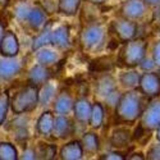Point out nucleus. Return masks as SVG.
I'll list each match as a JSON object with an SVG mask.
<instances>
[{"label": "nucleus", "instance_id": "obj_28", "mask_svg": "<svg viewBox=\"0 0 160 160\" xmlns=\"http://www.w3.org/2000/svg\"><path fill=\"white\" fill-rule=\"evenodd\" d=\"M35 151H36L37 158L45 159V160H51V159H55V156H57V146L52 143H40L38 149Z\"/></svg>", "mask_w": 160, "mask_h": 160}, {"label": "nucleus", "instance_id": "obj_17", "mask_svg": "<svg viewBox=\"0 0 160 160\" xmlns=\"http://www.w3.org/2000/svg\"><path fill=\"white\" fill-rule=\"evenodd\" d=\"M91 108H92V104L86 98H79V99L74 100L72 110L74 113L76 119L79 123H88Z\"/></svg>", "mask_w": 160, "mask_h": 160}, {"label": "nucleus", "instance_id": "obj_14", "mask_svg": "<svg viewBox=\"0 0 160 160\" xmlns=\"http://www.w3.org/2000/svg\"><path fill=\"white\" fill-rule=\"evenodd\" d=\"M73 104H74V99L72 98V95L68 91H60L59 94L54 98V104H52V108L57 114H62V115H67L72 109H73Z\"/></svg>", "mask_w": 160, "mask_h": 160}, {"label": "nucleus", "instance_id": "obj_6", "mask_svg": "<svg viewBox=\"0 0 160 160\" xmlns=\"http://www.w3.org/2000/svg\"><path fill=\"white\" fill-rule=\"evenodd\" d=\"M142 95L148 98H156L160 95V77L152 71H148L140 77L138 83Z\"/></svg>", "mask_w": 160, "mask_h": 160}, {"label": "nucleus", "instance_id": "obj_18", "mask_svg": "<svg viewBox=\"0 0 160 160\" xmlns=\"http://www.w3.org/2000/svg\"><path fill=\"white\" fill-rule=\"evenodd\" d=\"M83 149L79 141H71L60 149V159L63 160H78L83 156Z\"/></svg>", "mask_w": 160, "mask_h": 160}, {"label": "nucleus", "instance_id": "obj_31", "mask_svg": "<svg viewBox=\"0 0 160 160\" xmlns=\"http://www.w3.org/2000/svg\"><path fill=\"white\" fill-rule=\"evenodd\" d=\"M146 158L150 160H160V141H159V143L152 145L149 149L148 154H146Z\"/></svg>", "mask_w": 160, "mask_h": 160}, {"label": "nucleus", "instance_id": "obj_43", "mask_svg": "<svg viewBox=\"0 0 160 160\" xmlns=\"http://www.w3.org/2000/svg\"><path fill=\"white\" fill-rule=\"evenodd\" d=\"M158 74H159V77H160V72H159V73H158Z\"/></svg>", "mask_w": 160, "mask_h": 160}, {"label": "nucleus", "instance_id": "obj_25", "mask_svg": "<svg viewBox=\"0 0 160 160\" xmlns=\"http://www.w3.org/2000/svg\"><path fill=\"white\" fill-rule=\"evenodd\" d=\"M55 86L50 83L49 81L42 85V87L38 90V104L40 105H48L55 98Z\"/></svg>", "mask_w": 160, "mask_h": 160}, {"label": "nucleus", "instance_id": "obj_39", "mask_svg": "<svg viewBox=\"0 0 160 160\" xmlns=\"http://www.w3.org/2000/svg\"><path fill=\"white\" fill-rule=\"evenodd\" d=\"M88 2L94 3V4H102V3H105V2H106V0H88Z\"/></svg>", "mask_w": 160, "mask_h": 160}, {"label": "nucleus", "instance_id": "obj_13", "mask_svg": "<svg viewBox=\"0 0 160 160\" xmlns=\"http://www.w3.org/2000/svg\"><path fill=\"white\" fill-rule=\"evenodd\" d=\"M73 129H74V126L71 119L67 115L58 114V117H55L54 119V127H52L51 135L59 140H64L72 135Z\"/></svg>", "mask_w": 160, "mask_h": 160}, {"label": "nucleus", "instance_id": "obj_1", "mask_svg": "<svg viewBox=\"0 0 160 160\" xmlns=\"http://www.w3.org/2000/svg\"><path fill=\"white\" fill-rule=\"evenodd\" d=\"M142 92L131 90L122 94L115 105V115L126 123H135L142 113Z\"/></svg>", "mask_w": 160, "mask_h": 160}, {"label": "nucleus", "instance_id": "obj_15", "mask_svg": "<svg viewBox=\"0 0 160 160\" xmlns=\"http://www.w3.org/2000/svg\"><path fill=\"white\" fill-rule=\"evenodd\" d=\"M95 91L96 94L101 98V99H106L109 98L112 94H114L115 91H118L117 85H115V79L110 76V74H104L101 76L95 85Z\"/></svg>", "mask_w": 160, "mask_h": 160}, {"label": "nucleus", "instance_id": "obj_37", "mask_svg": "<svg viewBox=\"0 0 160 160\" xmlns=\"http://www.w3.org/2000/svg\"><path fill=\"white\" fill-rule=\"evenodd\" d=\"M127 159L128 160H143V159H146V156H143L142 152H133L129 156H127Z\"/></svg>", "mask_w": 160, "mask_h": 160}, {"label": "nucleus", "instance_id": "obj_35", "mask_svg": "<svg viewBox=\"0 0 160 160\" xmlns=\"http://www.w3.org/2000/svg\"><path fill=\"white\" fill-rule=\"evenodd\" d=\"M102 160H124V156L119 152H108V154H104L101 156Z\"/></svg>", "mask_w": 160, "mask_h": 160}, {"label": "nucleus", "instance_id": "obj_33", "mask_svg": "<svg viewBox=\"0 0 160 160\" xmlns=\"http://www.w3.org/2000/svg\"><path fill=\"white\" fill-rule=\"evenodd\" d=\"M138 65H140L141 69H143V71H146V72H148V71H152L155 67H156V64H155V62H154L152 59L146 58V57L141 60V63H140Z\"/></svg>", "mask_w": 160, "mask_h": 160}, {"label": "nucleus", "instance_id": "obj_19", "mask_svg": "<svg viewBox=\"0 0 160 160\" xmlns=\"http://www.w3.org/2000/svg\"><path fill=\"white\" fill-rule=\"evenodd\" d=\"M36 55H35V59L38 64H42V65H51V64H55L58 60H59V52L52 50L50 48H46V46H42L37 50H35Z\"/></svg>", "mask_w": 160, "mask_h": 160}, {"label": "nucleus", "instance_id": "obj_2", "mask_svg": "<svg viewBox=\"0 0 160 160\" xmlns=\"http://www.w3.org/2000/svg\"><path fill=\"white\" fill-rule=\"evenodd\" d=\"M14 17L21 23H27L35 31L41 30L46 24V9L40 4H31L28 2H21L14 7Z\"/></svg>", "mask_w": 160, "mask_h": 160}, {"label": "nucleus", "instance_id": "obj_36", "mask_svg": "<svg viewBox=\"0 0 160 160\" xmlns=\"http://www.w3.org/2000/svg\"><path fill=\"white\" fill-rule=\"evenodd\" d=\"M22 159H26V160H33V159H37L36 156V151L33 149H26L22 154Z\"/></svg>", "mask_w": 160, "mask_h": 160}, {"label": "nucleus", "instance_id": "obj_27", "mask_svg": "<svg viewBox=\"0 0 160 160\" xmlns=\"http://www.w3.org/2000/svg\"><path fill=\"white\" fill-rule=\"evenodd\" d=\"M82 0H58V10L65 16H74Z\"/></svg>", "mask_w": 160, "mask_h": 160}, {"label": "nucleus", "instance_id": "obj_41", "mask_svg": "<svg viewBox=\"0 0 160 160\" xmlns=\"http://www.w3.org/2000/svg\"><path fill=\"white\" fill-rule=\"evenodd\" d=\"M3 33H4V26H3V23H0V38H2Z\"/></svg>", "mask_w": 160, "mask_h": 160}, {"label": "nucleus", "instance_id": "obj_22", "mask_svg": "<svg viewBox=\"0 0 160 160\" xmlns=\"http://www.w3.org/2000/svg\"><path fill=\"white\" fill-rule=\"evenodd\" d=\"M140 77H141V74L136 71L123 72L121 76H119V83L127 90H135L136 87H138Z\"/></svg>", "mask_w": 160, "mask_h": 160}, {"label": "nucleus", "instance_id": "obj_8", "mask_svg": "<svg viewBox=\"0 0 160 160\" xmlns=\"http://www.w3.org/2000/svg\"><path fill=\"white\" fill-rule=\"evenodd\" d=\"M23 68V63L17 57H3L0 58V79L9 81L17 77Z\"/></svg>", "mask_w": 160, "mask_h": 160}, {"label": "nucleus", "instance_id": "obj_10", "mask_svg": "<svg viewBox=\"0 0 160 160\" xmlns=\"http://www.w3.org/2000/svg\"><path fill=\"white\" fill-rule=\"evenodd\" d=\"M146 14V3L143 0H127L121 8V16L131 21H140Z\"/></svg>", "mask_w": 160, "mask_h": 160}, {"label": "nucleus", "instance_id": "obj_3", "mask_svg": "<svg viewBox=\"0 0 160 160\" xmlns=\"http://www.w3.org/2000/svg\"><path fill=\"white\" fill-rule=\"evenodd\" d=\"M106 30L101 23H88L81 31L79 41L86 51H98L105 45Z\"/></svg>", "mask_w": 160, "mask_h": 160}, {"label": "nucleus", "instance_id": "obj_9", "mask_svg": "<svg viewBox=\"0 0 160 160\" xmlns=\"http://www.w3.org/2000/svg\"><path fill=\"white\" fill-rule=\"evenodd\" d=\"M113 31L118 36L121 41L126 42L128 40H132L136 37L137 33V24L135 21H131L127 18H119L113 22Z\"/></svg>", "mask_w": 160, "mask_h": 160}, {"label": "nucleus", "instance_id": "obj_26", "mask_svg": "<svg viewBox=\"0 0 160 160\" xmlns=\"http://www.w3.org/2000/svg\"><path fill=\"white\" fill-rule=\"evenodd\" d=\"M131 140V135L129 132L124 128H118L112 133V137H110V143L114 146V148H124V146L128 145Z\"/></svg>", "mask_w": 160, "mask_h": 160}, {"label": "nucleus", "instance_id": "obj_21", "mask_svg": "<svg viewBox=\"0 0 160 160\" xmlns=\"http://www.w3.org/2000/svg\"><path fill=\"white\" fill-rule=\"evenodd\" d=\"M79 142H81V145H82L83 152L94 154V152L99 151V149H100L99 137H98L96 133H94V132H87V133H85Z\"/></svg>", "mask_w": 160, "mask_h": 160}, {"label": "nucleus", "instance_id": "obj_34", "mask_svg": "<svg viewBox=\"0 0 160 160\" xmlns=\"http://www.w3.org/2000/svg\"><path fill=\"white\" fill-rule=\"evenodd\" d=\"M152 60L155 62L156 67L160 68V41H158L152 48Z\"/></svg>", "mask_w": 160, "mask_h": 160}, {"label": "nucleus", "instance_id": "obj_42", "mask_svg": "<svg viewBox=\"0 0 160 160\" xmlns=\"http://www.w3.org/2000/svg\"><path fill=\"white\" fill-rule=\"evenodd\" d=\"M9 0H0V5H7Z\"/></svg>", "mask_w": 160, "mask_h": 160}, {"label": "nucleus", "instance_id": "obj_32", "mask_svg": "<svg viewBox=\"0 0 160 160\" xmlns=\"http://www.w3.org/2000/svg\"><path fill=\"white\" fill-rule=\"evenodd\" d=\"M14 135H16V138L18 141H24L27 140L30 133H28V129H27V126H21V127H17L14 129Z\"/></svg>", "mask_w": 160, "mask_h": 160}, {"label": "nucleus", "instance_id": "obj_24", "mask_svg": "<svg viewBox=\"0 0 160 160\" xmlns=\"http://www.w3.org/2000/svg\"><path fill=\"white\" fill-rule=\"evenodd\" d=\"M51 23L45 24L44 27L41 28V31L38 32V35L33 38L32 41V50H37L42 46H46L50 44V33H51Z\"/></svg>", "mask_w": 160, "mask_h": 160}, {"label": "nucleus", "instance_id": "obj_20", "mask_svg": "<svg viewBox=\"0 0 160 160\" xmlns=\"http://www.w3.org/2000/svg\"><path fill=\"white\" fill-rule=\"evenodd\" d=\"M54 119H55V115L49 110L44 112L41 115L38 117L37 123H36V129H37V132L40 133V135L41 136L51 135L52 127H54Z\"/></svg>", "mask_w": 160, "mask_h": 160}, {"label": "nucleus", "instance_id": "obj_4", "mask_svg": "<svg viewBox=\"0 0 160 160\" xmlns=\"http://www.w3.org/2000/svg\"><path fill=\"white\" fill-rule=\"evenodd\" d=\"M38 104V88L33 85H27L13 96L10 108L13 113L21 115L23 113L32 112Z\"/></svg>", "mask_w": 160, "mask_h": 160}, {"label": "nucleus", "instance_id": "obj_30", "mask_svg": "<svg viewBox=\"0 0 160 160\" xmlns=\"http://www.w3.org/2000/svg\"><path fill=\"white\" fill-rule=\"evenodd\" d=\"M9 106H10V101H9L8 92L0 94V126H2L5 121L8 110H9Z\"/></svg>", "mask_w": 160, "mask_h": 160}, {"label": "nucleus", "instance_id": "obj_40", "mask_svg": "<svg viewBox=\"0 0 160 160\" xmlns=\"http://www.w3.org/2000/svg\"><path fill=\"white\" fill-rule=\"evenodd\" d=\"M156 138H158V141H160V124L156 128Z\"/></svg>", "mask_w": 160, "mask_h": 160}, {"label": "nucleus", "instance_id": "obj_23", "mask_svg": "<svg viewBox=\"0 0 160 160\" xmlns=\"http://www.w3.org/2000/svg\"><path fill=\"white\" fill-rule=\"evenodd\" d=\"M104 115H105L104 106L100 102L92 104L91 114H90V119H88V124L92 128H100L102 122H104Z\"/></svg>", "mask_w": 160, "mask_h": 160}, {"label": "nucleus", "instance_id": "obj_7", "mask_svg": "<svg viewBox=\"0 0 160 160\" xmlns=\"http://www.w3.org/2000/svg\"><path fill=\"white\" fill-rule=\"evenodd\" d=\"M141 126L145 129L154 131L160 124V100L151 101L141 113Z\"/></svg>", "mask_w": 160, "mask_h": 160}, {"label": "nucleus", "instance_id": "obj_38", "mask_svg": "<svg viewBox=\"0 0 160 160\" xmlns=\"http://www.w3.org/2000/svg\"><path fill=\"white\" fill-rule=\"evenodd\" d=\"M143 2L149 5H160V0H143Z\"/></svg>", "mask_w": 160, "mask_h": 160}, {"label": "nucleus", "instance_id": "obj_11", "mask_svg": "<svg viewBox=\"0 0 160 160\" xmlns=\"http://www.w3.org/2000/svg\"><path fill=\"white\" fill-rule=\"evenodd\" d=\"M19 52V40L13 31H4L0 38V54L3 57H17Z\"/></svg>", "mask_w": 160, "mask_h": 160}, {"label": "nucleus", "instance_id": "obj_29", "mask_svg": "<svg viewBox=\"0 0 160 160\" xmlns=\"http://www.w3.org/2000/svg\"><path fill=\"white\" fill-rule=\"evenodd\" d=\"M18 151L10 142H0V160H17Z\"/></svg>", "mask_w": 160, "mask_h": 160}, {"label": "nucleus", "instance_id": "obj_16", "mask_svg": "<svg viewBox=\"0 0 160 160\" xmlns=\"http://www.w3.org/2000/svg\"><path fill=\"white\" fill-rule=\"evenodd\" d=\"M50 71L46 65L42 64H35L28 72V82L33 86H42L45 82L50 81Z\"/></svg>", "mask_w": 160, "mask_h": 160}, {"label": "nucleus", "instance_id": "obj_5", "mask_svg": "<svg viewBox=\"0 0 160 160\" xmlns=\"http://www.w3.org/2000/svg\"><path fill=\"white\" fill-rule=\"evenodd\" d=\"M146 44L141 38H132L126 41V45L121 52V60L127 67H137L146 54Z\"/></svg>", "mask_w": 160, "mask_h": 160}, {"label": "nucleus", "instance_id": "obj_12", "mask_svg": "<svg viewBox=\"0 0 160 160\" xmlns=\"http://www.w3.org/2000/svg\"><path fill=\"white\" fill-rule=\"evenodd\" d=\"M50 44L58 49H68L71 45V33L68 26L59 24L55 28H51Z\"/></svg>", "mask_w": 160, "mask_h": 160}]
</instances>
